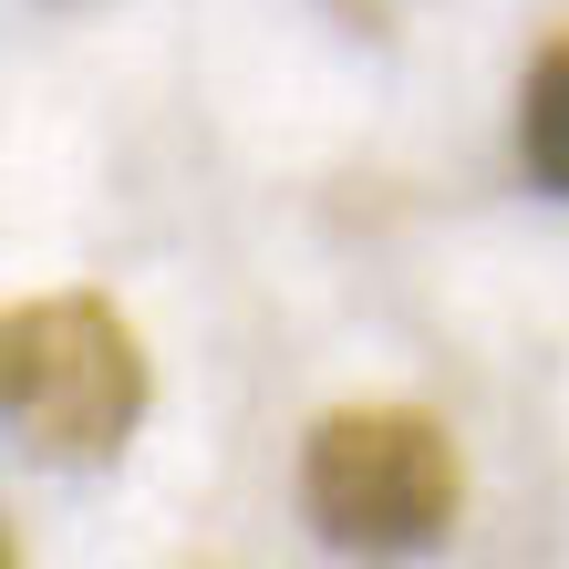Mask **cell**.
I'll use <instances>...</instances> for the list:
<instances>
[{
    "mask_svg": "<svg viewBox=\"0 0 569 569\" xmlns=\"http://www.w3.org/2000/svg\"><path fill=\"white\" fill-rule=\"evenodd\" d=\"M300 518L321 549L362 569H405L456 539L466 518V456L446 415L425 405H331L300 435Z\"/></svg>",
    "mask_w": 569,
    "mask_h": 569,
    "instance_id": "cell-1",
    "label": "cell"
},
{
    "mask_svg": "<svg viewBox=\"0 0 569 569\" xmlns=\"http://www.w3.org/2000/svg\"><path fill=\"white\" fill-rule=\"evenodd\" d=\"M156 405V362L104 290H42L0 321V415L42 466H114Z\"/></svg>",
    "mask_w": 569,
    "mask_h": 569,
    "instance_id": "cell-2",
    "label": "cell"
},
{
    "mask_svg": "<svg viewBox=\"0 0 569 569\" xmlns=\"http://www.w3.org/2000/svg\"><path fill=\"white\" fill-rule=\"evenodd\" d=\"M518 156H528V187L569 197V31L528 62V83H518Z\"/></svg>",
    "mask_w": 569,
    "mask_h": 569,
    "instance_id": "cell-3",
    "label": "cell"
}]
</instances>
